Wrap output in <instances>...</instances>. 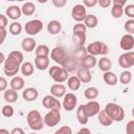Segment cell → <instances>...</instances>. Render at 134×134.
<instances>
[{
	"instance_id": "19",
	"label": "cell",
	"mask_w": 134,
	"mask_h": 134,
	"mask_svg": "<svg viewBox=\"0 0 134 134\" xmlns=\"http://www.w3.org/2000/svg\"><path fill=\"white\" fill-rule=\"evenodd\" d=\"M76 75L79 76V79L81 80L82 83H90L91 80H92V75H91V72H90V69H87V68H84V67H81L77 69V73Z\"/></svg>"
},
{
	"instance_id": "31",
	"label": "cell",
	"mask_w": 134,
	"mask_h": 134,
	"mask_svg": "<svg viewBox=\"0 0 134 134\" xmlns=\"http://www.w3.org/2000/svg\"><path fill=\"white\" fill-rule=\"evenodd\" d=\"M21 9H22V14L23 15H25V16H31L36 12V6H35V4L32 2H25L22 5Z\"/></svg>"
},
{
	"instance_id": "11",
	"label": "cell",
	"mask_w": 134,
	"mask_h": 134,
	"mask_svg": "<svg viewBox=\"0 0 134 134\" xmlns=\"http://www.w3.org/2000/svg\"><path fill=\"white\" fill-rule=\"evenodd\" d=\"M76 103H77V98H76L75 94H73V93L70 92V93H66L64 95L62 106H63L64 110L70 112V111L74 110V108L76 106Z\"/></svg>"
},
{
	"instance_id": "8",
	"label": "cell",
	"mask_w": 134,
	"mask_h": 134,
	"mask_svg": "<svg viewBox=\"0 0 134 134\" xmlns=\"http://www.w3.org/2000/svg\"><path fill=\"white\" fill-rule=\"evenodd\" d=\"M25 32L29 36H36L38 35L42 29H43V23L41 20L35 19V20H30L28 22L25 23Z\"/></svg>"
},
{
	"instance_id": "59",
	"label": "cell",
	"mask_w": 134,
	"mask_h": 134,
	"mask_svg": "<svg viewBox=\"0 0 134 134\" xmlns=\"http://www.w3.org/2000/svg\"><path fill=\"white\" fill-rule=\"evenodd\" d=\"M6 1H17V0H6Z\"/></svg>"
},
{
	"instance_id": "30",
	"label": "cell",
	"mask_w": 134,
	"mask_h": 134,
	"mask_svg": "<svg viewBox=\"0 0 134 134\" xmlns=\"http://www.w3.org/2000/svg\"><path fill=\"white\" fill-rule=\"evenodd\" d=\"M72 40L77 47H82L86 42V32H73Z\"/></svg>"
},
{
	"instance_id": "38",
	"label": "cell",
	"mask_w": 134,
	"mask_h": 134,
	"mask_svg": "<svg viewBox=\"0 0 134 134\" xmlns=\"http://www.w3.org/2000/svg\"><path fill=\"white\" fill-rule=\"evenodd\" d=\"M8 30H9V32H10L12 35L18 36V35H20V32L22 31V25H21L19 22H13V23L9 25Z\"/></svg>"
},
{
	"instance_id": "2",
	"label": "cell",
	"mask_w": 134,
	"mask_h": 134,
	"mask_svg": "<svg viewBox=\"0 0 134 134\" xmlns=\"http://www.w3.org/2000/svg\"><path fill=\"white\" fill-rule=\"evenodd\" d=\"M26 120L28 127L34 131H40L44 128V117H42L41 113L37 110H31L26 115Z\"/></svg>"
},
{
	"instance_id": "36",
	"label": "cell",
	"mask_w": 134,
	"mask_h": 134,
	"mask_svg": "<svg viewBox=\"0 0 134 134\" xmlns=\"http://www.w3.org/2000/svg\"><path fill=\"white\" fill-rule=\"evenodd\" d=\"M35 52H36V55L48 57V54H49V52H50V49L48 48V46H46V45H44V44H41V45H39V46L36 47Z\"/></svg>"
},
{
	"instance_id": "58",
	"label": "cell",
	"mask_w": 134,
	"mask_h": 134,
	"mask_svg": "<svg viewBox=\"0 0 134 134\" xmlns=\"http://www.w3.org/2000/svg\"><path fill=\"white\" fill-rule=\"evenodd\" d=\"M132 115H133V117H134V107L132 108Z\"/></svg>"
},
{
	"instance_id": "48",
	"label": "cell",
	"mask_w": 134,
	"mask_h": 134,
	"mask_svg": "<svg viewBox=\"0 0 134 134\" xmlns=\"http://www.w3.org/2000/svg\"><path fill=\"white\" fill-rule=\"evenodd\" d=\"M6 25H7V18L3 14H1L0 15V29L5 28Z\"/></svg>"
},
{
	"instance_id": "26",
	"label": "cell",
	"mask_w": 134,
	"mask_h": 134,
	"mask_svg": "<svg viewBox=\"0 0 134 134\" xmlns=\"http://www.w3.org/2000/svg\"><path fill=\"white\" fill-rule=\"evenodd\" d=\"M103 79H104V82L109 85V86H114L117 84V76L115 75L114 72L112 71H106L104 72V75H103Z\"/></svg>"
},
{
	"instance_id": "21",
	"label": "cell",
	"mask_w": 134,
	"mask_h": 134,
	"mask_svg": "<svg viewBox=\"0 0 134 134\" xmlns=\"http://www.w3.org/2000/svg\"><path fill=\"white\" fill-rule=\"evenodd\" d=\"M35 66L39 70H45L49 66V58L48 57H42V55H36Z\"/></svg>"
},
{
	"instance_id": "13",
	"label": "cell",
	"mask_w": 134,
	"mask_h": 134,
	"mask_svg": "<svg viewBox=\"0 0 134 134\" xmlns=\"http://www.w3.org/2000/svg\"><path fill=\"white\" fill-rule=\"evenodd\" d=\"M84 110L86 112V114L91 117V116H94V115H97L98 112L100 111V106L97 102L91 99L90 102H88L87 104L84 105Z\"/></svg>"
},
{
	"instance_id": "27",
	"label": "cell",
	"mask_w": 134,
	"mask_h": 134,
	"mask_svg": "<svg viewBox=\"0 0 134 134\" xmlns=\"http://www.w3.org/2000/svg\"><path fill=\"white\" fill-rule=\"evenodd\" d=\"M3 97L4 99L7 102V103H15L17 102L18 99V92L17 90L10 88V89H6L4 91V94H3Z\"/></svg>"
},
{
	"instance_id": "28",
	"label": "cell",
	"mask_w": 134,
	"mask_h": 134,
	"mask_svg": "<svg viewBox=\"0 0 134 134\" xmlns=\"http://www.w3.org/2000/svg\"><path fill=\"white\" fill-rule=\"evenodd\" d=\"M97 65H98L99 70L106 72V71H109V70L111 69V67H112V62L110 61L109 58L103 57V58H100L99 61L97 62Z\"/></svg>"
},
{
	"instance_id": "29",
	"label": "cell",
	"mask_w": 134,
	"mask_h": 134,
	"mask_svg": "<svg viewBox=\"0 0 134 134\" xmlns=\"http://www.w3.org/2000/svg\"><path fill=\"white\" fill-rule=\"evenodd\" d=\"M9 85H10V88L19 91V90H21V89L24 88L25 83H24L23 77H21V76H13Z\"/></svg>"
},
{
	"instance_id": "20",
	"label": "cell",
	"mask_w": 134,
	"mask_h": 134,
	"mask_svg": "<svg viewBox=\"0 0 134 134\" xmlns=\"http://www.w3.org/2000/svg\"><path fill=\"white\" fill-rule=\"evenodd\" d=\"M50 94H52L53 96L60 98V97H64V95L66 94V87L62 84H53L50 87Z\"/></svg>"
},
{
	"instance_id": "3",
	"label": "cell",
	"mask_w": 134,
	"mask_h": 134,
	"mask_svg": "<svg viewBox=\"0 0 134 134\" xmlns=\"http://www.w3.org/2000/svg\"><path fill=\"white\" fill-rule=\"evenodd\" d=\"M104 110L113 121H121L125 118V111L122 107L115 103H108Z\"/></svg>"
},
{
	"instance_id": "17",
	"label": "cell",
	"mask_w": 134,
	"mask_h": 134,
	"mask_svg": "<svg viewBox=\"0 0 134 134\" xmlns=\"http://www.w3.org/2000/svg\"><path fill=\"white\" fill-rule=\"evenodd\" d=\"M21 47H22V49H23L24 51H26V52H31L32 50L36 49V47H37V42H36L35 39L28 37V38H25V39L22 40V42H21Z\"/></svg>"
},
{
	"instance_id": "16",
	"label": "cell",
	"mask_w": 134,
	"mask_h": 134,
	"mask_svg": "<svg viewBox=\"0 0 134 134\" xmlns=\"http://www.w3.org/2000/svg\"><path fill=\"white\" fill-rule=\"evenodd\" d=\"M39 96V92L36 88L34 87H28V88H25L24 91L22 92V97L26 100V102H32V100H36Z\"/></svg>"
},
{
	"instance_id": "5",
	"label": "cell",
	"mask_w": 134,
	"mask_h": 134,
	"mask_svg": "<svg viewBox=\"0 0 134 134\" xmlns=\"http://www.w3.org/2000/svg\"><path fill=\"white\" fill-rule=\"evenodd\" d=\"M87 52L92 54V55H106L109 52V48L107 46V44H105L104 42H99V41H95L90 43L87 46Z\"/></svg>"
},
{
	"instance_id": "55",
	"label": "cell",
	"mask_w": 134,
	"mask_h": 134,
	"mask_svg": "<svg viewBox=\"0 0 134 134\" xmlns=\"http://www.w3.org/2000/svg\"><path fill=\"white\" fill-rule=\"evenodd\" d=\"M0 134H8V131L4 129H0Z\"/></svg>"
},
{
	"instance_id": "50",
	"label": "cell",
	"mask_w": 134,
	"mask_h": 134,
	"mask_svg": "<svg viewBox=\"0 0 134 134\" xmlns=\"http://www.w3.org/2000/svg\"><path fill=\"white\" fill-rule=\"evenodd\" d=\"M111 2H112V0H98L99 6H100V7H104V8L109 7L110 4H111Z\"/></svg>"
},
{
	"instance_id": "23",
	"label": "cell",
	"mask_w": 134,
	"mask_h": 134,
	"mask_svg": "<svg viewBox=\"0 0 134 134\" xmlns=\"http://www.w3.org/2000/svg\"><path fill=\"white\" fill-rule=\"evenodd\" d=\"M97 119H98V122L102 125V126H105V127H108V126H111L113 124V120L112 118L106 113L105 110H100L97 114Z\"/></svg>"
},
{
	"instance_id": "25",
	"label": "cell",
	"mask_w": 134,
	"mask_h": 134,
	"mask_svg": "<svg viewBox=\"0 0 134 134\" xmlns=\"http://www.w3.org/2000/svg\"><path fill=\"white\" fill-rule=\"evenodd\" d=\"M76 118L79 120V122L83 126L87 125L88 122V119H89V116L86 114L85 110H84V105H80L77 110H76Z\"/></svg>"
},
{
	"instance_id": "49",
	"label": "cell",
	"mask_w": 134,
	"mask_h": 134,
	"mask_svg": "<svg viewBox=\"0 0 134 134\" xmlns=\"http://www.w3.org/2000/svg\"><path fill=\"white\" fill-rule=\"evenodd\" d=\"M7 87V81L5 80V77L1 76L0 77V91H5Z\"/></svg>"
},
{
	"instance_id": "57",
	"label": "cell",
	"mask_w": 134,
	"mask_h": 134,
	"mask_svg": "<svg viewBox=\"0 0 134 134\" xmlns=\"http://www.w3.org/2000/svg\"><path fill=\"white\" fill-rule=\"evenodd\" d=\"M37 1H38L39 3H42V4H43V3H46L48 0H37Z\"/></svg>"
},
{
	"instance_id": "43",
	"label": "cell",
	"mask_w": 134,
	"mask_h": 134,
	"mask_svg": "<svg viewBox=\"0 0 134 134\" xmlns=\"http://www.w3.org/2000/svg\"><path fill=\"white\" fill-rule=\"evenodd\" d=\"M86 25L83 24V23H77L73 26L72 28V31L73 32H86Z\"/></svg>"
},
{
	"instance_id": "41",
	"label": "cell",
	"mask_w": 134,
	"mask_h": 134,
	"mask_svg": "<svg viewBox=\"0 0 134 134\" xmlns=\"http://www.w3.org/2000/svg\"><path fill=\"white\" fill-rule=\"evenodd\" d=\"M124 14L130 19H134V4H128L124 8Z\"/></svg>"
},
{
	"instance_id": "47",
	"label": "cell",
	"mask_w": 134,
	"mask_h": 134,
	"mask_svg": "<svg viewBox=\"0 0 134 134\" xmlns=\"http://www.w3.org/2000/svg\"><path fill=\"white\" fill-rule=\"evenodd\" d=\"M84 5L87 7H93L96 4H98V0H83Z\"/></svg>"
},
{
	"instance_id": "44",
	"label": "cell",
	"mask_w": 134,
	"mask_h": 134,
	"mask_svg": "<svg viewBox=\"0 0 134 134\" xmlns=\"http://www.w3.org/2000/svg\"><path fill=\"white\" fill-rule=\"evenodd\" d=\"M71 133H72V130L68 126H63L55 131V134H71Z\"/></svg>"
},
{
	"instance_id": "34",
	"label": "cell",
	"mask_w": 134,
	"mask_h": 134,
	"mask_svg": "<svg viewBox=\"0 0 134 134\" xmlns=\"http://www.w3.org/2000/svg\"><path fill=\"white\" fill-rule=\"evenodd\" d=\"M98 89L95 87H88L85 91H84V95L87 99H95L98 96Z\"/></svg>"
},
{
	"instance_id": "10",
	"label": "cell",
	"mask_w": 134,
	"mask_h": 134,
	"mask_svg": "<svg viewBox=\"0 0 134 134\" xmlns=\"http://www.w3.org/2000/svg\"><path fill=\"white\" fill-rule=\"evenodd\" d=\"M42 105L46 108V109H49V110H52V109H57V110H60L61 109V103L60 100L58 99V97L53 96L52 94L50 95H45L42 99Z\"/></svg>"
},
{
	"instance_id": "15",
	"label": "cell",
	"mask_w": 134,
	"mask_h": 134,
	"mask_svg": "<svg viewBox=\"0 0 134 134\" xmlns=\"http://www.w3.org/2000/svg\"><path fill=\"white\" fill-rule=\"evenodd\" d=\"M119 46L121 49L124 50H131L134 47V38L131 34H126L121 37L120 42H119Z\"/></svg>"
},
{
	"instance_id": "14",
	"label": "cell",
	"mask_w": 134,
	"mask_h": 134,
	"mask_svg": "<svg viewBox=\"0 0 134 134\" xmlns=\"http://www.w3.org/2000/svg\"><path fill=\"white\" fill-rule=\"evenodd\" d=\"M96 63H97V61L95 59V55H92L90 53L83 54L82 58H81V61H80L81 67H84V68H87V69L93 68L96 65Z\"/></svg>"
},
{
	"instance_id": "35",
	"label": "cell",
	"mask_w": 134,
	"mask_h": 134,
	"mask_svg": "<svg viewBox=\"0 0 134 134\" xmlns=\"http://www.w3.org/2000/svg\"><path fill=\"white\" fill-rule=\"evenodd\" d=\"M111 15L112 17L118 19L124 15V6L119 5V4H113L112 8H111Z\"/></svg>"
},
{
	"instance_id": "22",
	"label": "cell",
	"mask_w": 134,
	"mask_h": 134,
	"mask_svg": "<svg viewBox=\"0 0 134 134\" xmlns=\"http://www.w3.org/2000/svg\"><path fill=\"white\" fill-rule=\"evenodd\" d=\"M67 85H68V88L72 91H76L81 88V85H82V82L81 80L79 79L77 75H71L68 77L67 80Z\"/></svg>"
},
{
	"instance_id": "42",
	"label": "cell",
	"mask_w": 134,
	"mask_h": 134,
	"mask_svg": "<svg viewBox=\"0 0 134 134\" xmlns=\"http://www.w3.org/2000/svg\"><path fill=\"white\" fill-rule=\"evenodd\" d=\"M125 29L128 34H134V19H129L125 22Z\"/></svg>"
},
{
	"instance_id": "32",
	"label": "cell",
	"mask_w": 134,
	"mask_h": 134,
	"mask_svg": "<svg viewBox=\"0 0 134 134\" xmlns=\"http://www.w3.org/2000/svg\"><path fill=\"white\" fill-rule=\"evenodd\" d=\"M97 23H98V19L95 15H87L84 20V24L86 25V27H89V28L96 27Z\"/></svg>"
},
{
	"instance_id": "51",
	"label": "cell",
	"mask_w": 134,
	"mask_h": 134,
	"mask_svg": "<svg viewBox=\"0 0 134 134\" xmlns=\"http://www.w3.org/2000/svg\"><path fill=\"white\" fill-rule=\"evenodd\" d=\"M0 34H1V41H0V43L2 44L4 42V40H5V37H6V29L5 28L0 29Z\"/></svg>"
},
{
	"instance_id": "18",
	"label": "cell",
	"mask_w": 134,
	"mask_h": 134,
	"mask_svg": "<svg viewBox=\"0 0 134 134\" xmlns=\"http://www.w3.org/2000/svg\"><path fill=\"white\" fill-rule=\"evenodd\" d=\"M5 14H6V16L9 19H12V20H18L21 17V15H22V9L19 6H17V5H12V6H8L7 7Z\"/></svg>"
},
{
	"instance_id": "46",
	"label": "cell",
	"mask_w": 134,
	"mask_h": 134,
	"mask_svg": "<svg viewBox=\"0 0 134 134\" xmlns=\"http://www.w3.org/2000/svg\"><path fill=\"white\" fill-rule=\"evenodd\" d=\"M51 1H52V4L59 8L64 7L66 5V2H67V0H51Z\"/></svg>"
},
{
	"instance_id": "54",
	"label": "cell",
	"mask_w": 134,
	"mask_h": 134,
	"mask_svg": "<svg viewBox=\"0 0 134 134\" xmlns=\"http://www.w3.org/2000/svg\"><path fill=\"white\" fill-rule=\"evenodd\" d=\"M79 133H87V134H90L91 131L89 129H87V128H82L81 130H79Z\"/></svg>"
},
{
	"instance_id": "56",
	"label": "cell",
	"mask_w": 134,
	"mask_h": 134,
	"mask_svg": "<svg viewBox=\"0 0 134 134\" xmlns=\"http://www.w3.org/2000/svg\"><path fill=\"white\" fill-rule=\"evenodd\" d=\"M5 62V59H4V54L1 52V59H0V63H4Z\"/></svg>"
},
{
	"instance_id": "4",
	"label": "cell",
	"mask_w": 134,
	"mask_h": 134,
	"mask_svg": "<svg viewBox=\"0 0 134 134\" xmlns=\"http://www.w3.org/2000/svg\"><path fill=\"white\" fill-rule=\"evenodd\" d=\"M49 75L51 79L57 83H63L68 80L69 77V71L65 67H59V66H51L49 69Z\"/></svg>"
},
{
	"instance_id": "1",
	"label": "cell",
	"mask_w": 134,
	"mask_h": 134,
	"mask_svg": "<svg viewBox=\"0 0 134 134\" xmlns=\"http://www.w3.org/2000/svg\"><path fill=\"white\" fill-rule=\"evenodd\" d=\"M23 63V54L21 51L14 50L9 52L8 57L5 59L3 71L8 76H15L21 68Z\"/></svg>"
},
{
	"instance_id": "33",
	"label": "cell",
	"mask_w": 134,
	"mask_h": 134,
	"mask_svg": "<svg viewBox=\"0 0 134 134\" xmlns=\"http://www.w3.org/2000/svg\"><path fill=\"white\" fill-rule=\"evenodd\" d=\"M20 70H21L23 75L29 76V75H31L34 73V65L30 62H24V63H22Z\"/></svg>"
},
{
	"instance_id": "52",
	"label": "cell",
	"mask_w": 134,
	"mask_h": 134,
	"mask_svg": "<svg viewBox=\"0 0 134 134\" xmlns=\"http://www.w3.org/2000/svg\"><path fill=\"white\" fill-rule=\"evenodd\" d=\"M12 134H24V131L21 129V128H14L12 131H10Z\"/></svg>"
},
{
	"instance_id": "60",
	"label": "cell",
	"mask_w": 134,
	"mask_h": 134,
	"mask_svg": "<svg viewBox=\"0 0 134 134\" xmlns=\"http://www.w3.org/2000/svg\"><path fill=\"white\" fill-rule=\"evenodd\" d=\"M17 1H20L21 2V1H24V0H17Z\"/></svg>"
},
{
	"instance_id": "40",
	"label": "cell",
	"mask_w": 134,
	"mask_h": 134,
	"mask_svg": "<svg viewBox=\"0 0 134 134\" xmlns=\"http://www.w3.org/2000/svg\"><path fill=\"white\" fill-rule=\"evenodd\" d=\"M1 113L3 116L5 117H12L14 115V108L10 106V105H5L2 107V110H1Z\"/></svg>"
},
{
	"instance_id": "45",
	"label": "cell",
	"mask_w": 134,
	"mask_h": 134,
	"mask_svg": "<svg viewBox=\"0 0 134 134\" xmlns=\"http://www.w3.org/2000/svg\"><path fill=\"white\" fill-rule=\"evenodd\" d=\"M126 132L127 134H134V120L128 121L126 126Z\"/></svg>"
},
{
	"instance_id": "24",
	"label": "cell",
	"mask_w": 134,
	"mask_h": 134,
	"mask_svg": "<svg viewBox=\"0 0 134 134\" xmlns=\"http://www.w3.org/2000/svg\"><path fill=\"white\" fill-rule=\"evenodd\" d=\"M47 30L50 35H57L62 30V24L58 20H51L47 24Z\"/></svg>"
},
{
	"instance_id": "53",
	"label": "cell",
	"mask_w": 134,
	"mask_h": 134,
	"mask_svg": "<svg viewBox=\"0 0 134 134\" xmlns=\"http://www.w3.org/2000/svg\"><path fill=\"white\" fill-rule=\"evenodd\" d=\"M113 1V3L114 4H119V5H125L126 4V2H127V0H112Z\"/></svg>"
},
{
	"instance_id": "37",
	"label": "cell",
	"mask_w": 134,
	"mask_h": 134,
	"mask_svg": "<svg viewBox=\"0 0 134 134\" xmlns=\"http://www.w3.org/2000/svg\"><path fill=\"white\" fill-rule=\"evenodd\" d=\"M131 80H132V73H131V71H129V70H124L121 73H120V75H119V82L121 83V84H124V85H127V84H129L130 82H131Z\"/></svg>"
},
{
	"instance_id": "39",
	"label": "cell",
	"mask_w": 134,
	"mask_h": 134,
	"mask_svg": "<svg viewBox=\"0 0 134 134\" xmlns=\"http://www.w3.org/2000/svg\"><path fill=\"white\" fill-rule=\"evenodd\" d=\"M77 65H81V64H79V63H76L75 62V59H67V61L65 62V64L63 65V67H65L68 71H72V70H74V69H76L77 67Z\"/></svg>"
},
{
	"instance_id": "9",
	"label": "cell",
	"mask_w": 134,
	"mask_h": 134,
	"mask_svg": "<svg viewBox=\"0 0 134 134\" xmlns=\"http://www.w3.org/2000/svg\"><path fill=\"white\" fill-rule=\"evenodd\" d=\"M118 64L121 68L128 69L132 66H134V51H127L119 55L118 58Z\"/></svg>"
},
{
	"instance_id": "12",
	"label": "cell",
	"mask_w": 134,
	"mask_h": 134,
	"mask_svg": "<svg viewBox=\"0 0 134 134\" xmlns=\"http://www.w3.org/2000/svg\"><path fill=\"white\" fill-rule=\"evenodd\" d=\"M87 14H86V6L84 4H76L72 7L71 10V17L77 21V22H82L85 20Z\"/></svg>"
},
{
	"instance_id": "6",
	"label": "cell",
	"mask_w": 134,
	"mask_h": 134,
	"mask_svg": "<svg viewBox=\"0 0 134 134\" xmlns=\"http://www.w3.org/2000/svg\"><path fill=\"white\" fill-rule=\"evenodd\" d=\"M60 121H61V113H60V110H57V109L49 110L45 114V116H44L45 126H48L49 128H52V127L57 126Z\"/></svg>"
},
{
	"instance_id": "7",
	"label": "cell",
	"mask_w": 134,
	"mask_h": 134,
	"mask_svg": "<svg viewBox=\"0 0 134 134\" xmlns=\"http://www.w3.org/2000/svg\"><path fill=\"white\" fill-rule=\"evenodd\" d=\"M50 58H51L55 63H58V64H60V65L63 66V65L65 64V62L67 61V59H68V54H67L66 50H65L63 47L57 46V47H54V48L51 50Z\"/></svg>"
}]
</instances>
